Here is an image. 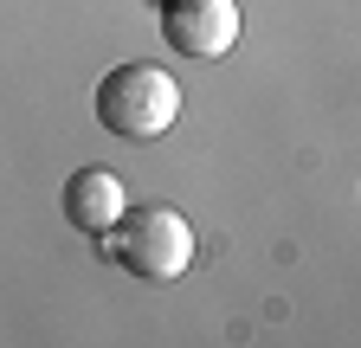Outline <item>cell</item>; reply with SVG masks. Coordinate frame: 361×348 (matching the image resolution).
<instances>
[{
	"label": "cell",
	"mask_w": 361,
	"mask_h": 348,
	"mask_svg": "<svg viewBox=\"0 0 361 348\" xmlns=\"http://www.w3.org/2000/svg\"><path fill=\"white\" fill-rule=\"evenodd\" d=\"M174 116H180V84L161 65L129 58V65L104 71V84H97V123L110 129V136H123V142H155V136L174 129Z\"/></svg>",
	"instance_id": "6da1fadb"
},
{
	"label": "cell",
	"mask_w": 361,
	"mask_h": 348,
	"mask_svg": "<svg viewBox=\"0 0 361 348\" xmlns=\"http://www.w3.org/2000/svg\"><path fill=\"white\" fill-rule=\"evenodd\" d=\"M104 239L116 251V265L129 278H149V284H174L194 265V226L174 206H123V220Z\"/></svg>",
	"instance_id": "7a4b0ae2"
},
{
	"label": "cell",
	"mask_w": 361,
	"mask_h": 348,
	"mask_svg": "<svg viewBox=\"0 0 361 348\" xmlns=\"http://www.w3.org/2000/svg\"><path fill=\"white\" fill-rule=\"evenodd\" d=\"M161 39L180 58H226L239 46V0H168L161 7Z\"/></svg>",
	"instance_id": "3957f363"
},
{
	"label": "cell",
	"mask_w": 361,
	"mask_h": 348,
	"mask_svg": "<svg viewBox=\"0 0 361 348\" xmlns=\"http://www.w3.org/2000/svg\"><path fill=\"white\" fill-rule=\"evenodd\" d=\"M123 181H116V168H78L71 181H65V220L84 232V239H104L116 220H123Z\"/></svg>",
	"instance_id": "277c9868"
}]
</instances>
